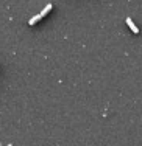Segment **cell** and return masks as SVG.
<instances>
[{
    "mask_svg": "<svg viewBox=\"0 0 142 146\" xmlns=\"http://www.w3.org/2000/svg\"><path fill=\"white\" fill-rule=\"evenodd\" d=\"M50 11H52V5L48 3V5H46V8H44L42 11L39 13V14H38V16H34V17H31V19H30L28 25H34V23H36V22H39V20L42 19V17H46V16H47Z\"/></svg>",
    "mask_w": 142,
    "mask_h": 146,
    "instance_id": "obj_1",
    "label": "cell"
},
{
    "mask_svg": "<svg viewBox=\"0 0 142 146\" xmlns=\"http://www.w3.org/2000/svg\"><path fill=\"white\" fill-rule=\"evenodd\" d=\"M127 25H128V27H130V30H131V31H133V33H134V34H137V33H139V28H137V27H136V25H134V22H133V20H131V19H130V17H127Z\"/></svg>",
    "mask_w": 142,
    "mask_h": 146,
    "instance_id": "obj_2",
    "label": "cell"
}]
</instances>
